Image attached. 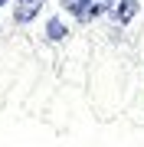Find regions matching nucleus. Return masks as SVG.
<instances>
[{
    "label": "nucleus",
    "instance_id": "1",
    "mask_svg": "<svg viewBox=\"0 0 144 147\" xmlns=\"http://www.w3.org/2000/svg\"><path fill=\"white\" fill-rule=\"evenodd\" d=\"M141 3L138 0H115V10H112V20L115 23H131L134 16H138Z\"/></svg>",
    "mask_w": 144,
    "mask_h": 147
},
{
    "label": "nucleus",
    "instance_id": "2",
    "mask_svg": "<svg viewBox=\"0 0 144 147\" xmlns=\"http://www.w3.org/2000/svg\"><path fill=\"white\" fill-rule=\"evenodd\" d=\"M46 0H16V10H13V20L16 23H30L33 16H36L39 10H43Z\"/></svg>",
    "mask_w": 144,
    "mask_h": 147
},
{
    "label": "nucleus",
    "instance_id": "3",
    "mask_svg": "<svg viewBox=\"0 0 144 147\" xmlns=\"http://www.w3.org/2000/svg\"><path fill=\"white\" fill-rule=\"evenodd\" d=\"M66 36H69V30H66V23L59 20V16H53V20L46 23V39H49V42H62Z\"/></svg>",
    "mask_w": 144,
    "mask_h": 147
},
{
    "label": "nucleus",
    "instance_id": "4",
    "mask_svg": "<svg viewBox=\"0 0 144 147\" xmlns=\"http://www.w3.org/2000/svg\"><path fill=\"white\" fill-rule=\"evenodd\" d=\"M7 3H10V0H0V10H3V7H7Z\"/></svg>",
    "mask_w": 144,
    "mask_h": 147
},
{
    "label": "nucleus",
    "instance_id": "5",
    "mask_svg": "<svg viewBox=\"0 0 144 147\" xmlns=\"http://www.w3.org/2000/svg\"><path fill=\"white\" fill-rule=\"evenodd\" d=\"M101 3H108V7H112V3H115V0H101Z\"/></svg>",
    "mask_w": 144,
    "mask_h": 147
}]
</instances>
